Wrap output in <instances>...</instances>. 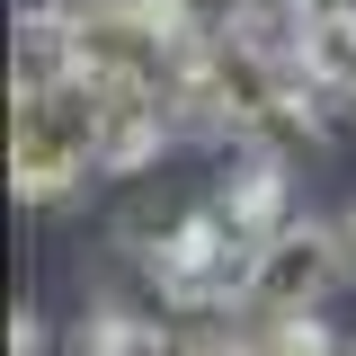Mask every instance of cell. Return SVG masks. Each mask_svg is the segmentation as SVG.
<instances>
[{
    "label": "cell",
    "instance_id": "obj_1",
    "mask_svg": "<svg viewBox=\"0 0 356 356\" xmlns=\"http://www.w3.org/2000/svg\"><path fill=\"white\" fill-rule=\"evenodd\" d=\"M89 170H107V89L72 81L44 89V98H9V187L27 205L72 196Z\"/></svg>",
    "mask_w": 356,
    "mask_h": 356
},
{
    "label": "cell",
    "instance_id": "obj_2",
    "mask_svg": "<svg viewBox=\"0 0 356 356\" xmlns=\"http://www.w3.org/2000/svg\"><path fill=\"white\" fill-rule=\"evenodd\" d=\"M348 232H330V222H285L276 241L259 250V276H250V321L276 330V321H312V303L339 285V267H348Z\"/></svg>",
    "mask_w": 356,
    "mask_h": 356
},
{
    "label": "cell",
    "instance_id": "obj_3",
    "mask_svg": "<svg viewBox=\"0 0 356 356\" xmlns=\"http://www.w3.org/2000/svg\"><path fill=\"white\" fill-rule=\"evenodd\" d=\"M72 81V9H27L9 44V98H44Z\"/></svg>",
    "mask_w": 356,
    "mask_h": 356
},
{
    "label": "cell",
    "instance_id": "obj_4",
    "mask_svg": "<svg viewBox=\"0 0 356 356\" xmlns=\"http://www.w3.org/2000/svg\"><path fill=\"white\" fill-rule=\"evenodd\" d=\"M250 356H339V339L321 321H276V330H250Z\"/></svg>",
    "mask_w": 356,
    "mask_h": 356
},
{
    "label": "cell",
    "instance_id": "obj_5",
    "mask_svg": "<svg viewBox=\"0 0 356 356\" xmlns=\"http://www.w3.org/2000/svg\"><path fill=\"white\" fill-rule=\"evenodd\" d=\"M312 0H250V27H303Z\"/></svg>",
    "mask_w": 356,
    "mask_h": 356
},
{
    "label": "cell",
    "instance_id": "obj_6",
    "mask_svg": "<svg viewBox=\"0 0 356 356\" xmlns=\"http://www.w3.org/2000/svg\"><path fill=\"white\" fill-rule=\"evenodd\" d=\"M44 348V330H36V312H9V356H36Z\"/></svg>",
    "mask_w": 356,
    "mask_h": 356
},
{
    "label": "cell",
    "instance_id": "obj_7",
    "mask_svg": "<svg viewBox=\"0 0 356 356\" xmlns=\"http://www.w3.org/2000/svg\"><path fill=\"white\" fill-rule=\"evenodd\" d=\"M339 232H348V250H356V214H348V222H339Z\"/></svg>",
    "mask_w": 356,
    "mask_h": 356
}]
</instances>
